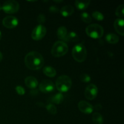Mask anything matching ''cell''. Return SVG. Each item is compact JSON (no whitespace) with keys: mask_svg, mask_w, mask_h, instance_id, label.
<instances>
[{"mask_svg":"<svg viewBox=\"0 0 124 124\" xmlns=\"http://www.w3.org/2000/svg\"><path fill=\"white\" fill-rule=\"evenodd\" d=\"M25 66L32 70L41 69L44 64V60L42 54L37 52H30L25 55L24 58Z\"/></svg>","mask_w":124,"mask_h":124,"instance_id":"6da1fadb","label":"cell"},{"mask_svg":"<svg viewBox=\"0 0 124 124\" xmlns=\"http://www.w3.org/2000/svg\"><path fill=\"white\" fill-rule=\"evenodd\" d=\"M72 81L67 75L60 76L56 81V87L60 92H67L71 88Z\"/></svg>","mask_w":124,"mask_h":124,"instance_id":"7a4b0ae2","label":"cell"},{"mask_svg":"<svg viewBox=\"0 0 124 124\" xmlns=\"http://www.w3.org/2000/svg\"><path fill=\"white\" fill-rule=\"evenodd\" d=\"M72 56L76 61L83 62L87 58V50L82 44H77L72 50Z\"/></svg>","mask_w":124,"mask_h":124,"instance_id":"3957f363","label":"cell"},{"mask_svg":"<svg viewBox=\"0 0 124 124\" xmlns=\"http://www.w3.org/2000/svg\"><path fill=\"white\" fill-rule=\"evenodd\" d=\"M69 50L67 44L65 42L59 41H56L53 44L51 50V53L54 57L59 58L65 55Z\"/></svg>","mask_w":124,"mask_h":124,"instance_id":"277c9868","label":"cell"},{"mask_svg":"<svg viewBox=\"0 0 124 124\" xmlns=\"http://www.w3.org/2000/svg\"><path fill=\"white\" fill-rule=\"evenodd\" d=\"M104 29L98 24H92L86 27L85 32L89 37L93 39L101 38L104 35Z\"/></svg>","mask_w":124,"mask_h":124,"instance_id":"5b68a950","label":"cell"},{"mask_svg":"<svg viewBox=\"0 0 124 124\" xmlns=\"http://www.w3.org/2000/svg\"><path fill=\"white\" fill-rule=\"evenodd\" d=\"M19 5L17 1L14 0H8L6 1L2 6V10L8 14H13L19 10Z\"/></svg>","mask_w":124,"mask_h":124,"instance_id":"8992f818","label":"cell"},{"mask_svg":"<svg viewBox=\"0 0 124 124\" xmlns=\"http://www.w3.org/2000/svg\"><path fill=\"white\" fill-rule=\"evenodd\" d=\"M47 29L43 25H38L33 30L31 33V38L35 41H39L43 38L46 35Z\"/></svg>","mask_w":124,"mask_h":124,"instance_id":"52a82bcc","label":"cell"},{"mask_svg":"<svg viewBox=\"0 0 124 124\" xmlns=\"http://www.w3.org/2000/svg\"><path fill=\"white\" fill-rule=\"evenodd\" d=\"M98 93V87L96 85L91 84L85 88L84 92L85 97L88 100H93L96 98Z\"/></svg>","mask_w":124,"mask_h":124,"instance_id":"ba28073f","label":"cell"},{"mask_svg":"<svg viewBox=\"0 0 124 124\" xmlns=\"http://www.w3.org/2000/svg\"><path fill=\"white\" fill-rule=\"evenodd\" d=\"M2 24L7 29H13L18 24V20L13 16H7L2 20Z\"/></svg>","mask_w":124,"mask_h":124,"instance_id":"9c48e42d","label":"cell"},{"mask_svg":"<svg viewBox=\"0 0 124 124\" xmlns=\"http://www.w3.org/2000/svg\"><path fill=\"white\" fill-rule=\"evenodd\" d=\"M54 85L50 80H43L39 84V90L44 93H48L54 90Z\"/></svg>","mask_w":124,"mask_h":124,"instance_id":"30bf717a","label":"cell"},{"mask_svg":"<svg viewBox=\"0 0 124 124\" xmlns=\"http://www.w3.org/2000/svg\"><path fill=\"white\" fill-rule=\"evenodd\" d=\"M78 108L81 112L87 115L92 113L94 110L93 105L85 101H81L78 103Z\"/></svg>","mask_w":124,"mask_h":124,"instance_id":"8fae6325","label":"cell"},{"mask_svg":"<svg viewBox=\"0 0 124 124\" xmlns=\"http://www.w3.org/2000/svg\"><path fill=\"white\" fill-rule=\"evenodd\" d=\"M124 21L122 18H117L114 22V27L118 34L121 36L124 35Z\"/></svg>","mask_w":124,"mask_h":124,"instance_id":"7c38bea8","label":"cell"},{"mask_svg":"<svg viewBox=\"0 0 124 124\" xmlns=\"http://www.w3.org/2000/svg\"><path fill=\"white\" fill-rule=\"evenodd\" d=\"M57 36L59 39L61 40V41L67 42L68 32L66 27H65L64 26H61L58 28V30H57Z\"/></svg>","mask_w":124,"mask_h":124,"instance_id":"4fadbf2b","label":"cell"},{"mask_svg":"<svg viewBox=\"0 0 124 124\" xmlns=\"http://www.w3.org/2000/svg\"><path fill=\"white\" fill-rule=\"evenodd\" d=\"M25 85L29 88L34 89L37 87L38 82L37 79L33 76H28L25 79Z\"/></svg>","mask_w":124,"mask_h":124,"instance_id":"5bb4252c","label":"cell"},{"mask_svg":"<svg viewBox=\"0 0 124 124\" xmlns=\"http://www.w3.org/2000/svg\"><path fill=\"white\" fill-rule=\"evenodd\" d=\"M61 13L62 15L64 17H68L71 16L74 12V8L73 6L70 5H67L64 6L61 8L60 10Z\"/></svg>","mask_w":124,"mask_h":124,"instance_id":"9a60e30c","label":"cell"},{"mask_svg":"<svg viewBox=\"0 0 124 124\" xmlns=\"http://www.w3.org/2000/svg\"><path fill=\"white\" fill-rule=\"evenodd\" d=\"M75 4L78 9L79 10H84L89 6L90 4V1H88V0H85V1H79V0H77L75 2Z\"/></svg>","mask_w":124,"mask_h":124,"instance_id":"2e32d148","label":"cell"},{"mask_svg":"<svg viewBox=\"0 0 124 124\" xmlns=\"http://www.w3.org/2000/svg\"><path fill=\"white\" fill-rule=\"evenodd\" d=\"M43 73L45 75L50 78H53L56 75V71L55 69L50 66L45 67L43 69Z\"/></svg>","mask_w":124,"mask_h":124,"instance_id":"e0dca14e","label":"cell"},{"mask_svg":"<svg viewBox=\"0 0 124 124\" xmlns=\"http://www.w3.org/2000/svg\"><path fill=\"white\" fill-rule=\"evenodd\" d=\"M106 40L108 43L111 44H116L119 41V39L117 35L116 34L110 33H108L106 36Z\"/></svg>","mask_w":124,"mask_h":124,"instance_id":"ac0fdd59","label":"cell"},{"mask_svg":"<svg viewBox=\"0 0 124 124\" xmlns=\"http://www.w3.org/2000/svg\"><path fill=\"white\" fill-rule=\"evenodd\" d=\"M92 121L94 124H103L104 119L101 113L98 112H95L93 114L92 116Z\"/></svg>","mask_w":124,"mask_h":124,"instance_id":"d6986e66","label":"cell"},{"mask_svg":"<svg viewBox=\"0 0 124 124\" xmlns=\"http://www.w3.org/2000/svg\"><path fill=\"white\" fill-rule=\"evenodd\" d=\"M63 99H64V96H63V94H61V93H59L56 94L55 95L53 96L52 97H51L50 100V101L52 103H54V104H60L63 101Z\"/></svg>","mask_w":124,"mask_h":124,"instance_id":"ffe728a7","label":"cell"},{"mask_svg":"<svg viewBox=\"0 0 124 124\" xmlns=\"http://www.w3.org/2000/svg\"><path fill=\"white\" fill-rule=\"evenodd\" d=\"M68 41H71V42H77L79 41V36L77 33L74 31H71V32L68 33L67 36Z\"/></svg>","mask_w":124,"mask_h":124,"instance_id":"44dd1931","label":"cell"},{"mask_svg":"<svg viewBox=\"0 0 124 124\" xmlns=\"http://www.w3.org/2000/svg\"><path fill=\"white\" fill-rule=\"evenodd\" d=\"M81 18L82 21H84L85 23H87V24H89V23H90L92 22V17L87 12H84V13H82L81 15Z\"/></svg>","mask_w":124,"mask_h":124,"instance_id":"7402d4cb","label":"cell"},{"mask_svg":"<svg viewBox=\"0 0 124 124\" xmlns=\"http://www.w3.org/2000/svg\"><path fill=\"white\" fill-rule=\"evenodd\" d=\"M124 5L121 4L117 7L116 10V15L119 18H123L124 16Z\"/></svg>","mask_w":124,"mask_h":124,"instance_id":"603a6c76","label":"cell"},{"mask_svg":"<svg viewBox=\"0 0 124 124\" xmlns=\"http://www.w3.org/2000/svg\"><path fill=\"white\" fill-rule=\"evenodd\" d=\"M46 109L48 111V113H50L52 115H54L57 113V108L53 104H48L46 106Z\"/></svg>","mask_w":124,"mask_h":124,"instance_id":"cb8c5ba5","label":"cell"},{"mask_svg":"<svg viewBox=\"0 0 124 124\" xmlns=\"http://www.w3.org/2000/svg\"><path fill=\"white\" fill-rule=\"evenodd\" d=\"M92 16H93V17L94 19H96L98 21H102L104 19V16L102 13L99 12H98V11L93 12V13H92Z\"/></svg>","mask_w":124,"mask_h":124,"instance_id":"d4e9b609","label":"cell"},{"mask_svg":"<svg viewBox=\"0 0 124 124\" xmlns=\"http://www.w3.org/2000/svg\"><path fill=\"white\" fill-rule=\"evenodd\" d=\"M80 79L82 82H85V83H87L91 81V78L88 74L87 73H82L80 76Z\"/></svg>","mask_w":124,"mask_h":124,"instance_id":"484cf974","label":"cell"},{"mask_svg":"<svg viewBox=\"0 0 124 124\" xmlns=\"http://www.w3.org/2000/svg\"><path fill=\"white\" fill-rule=\"evenodd\" d=\"M37 21L39 24V25H42L46 22V17L44 15V14L39 15L37 18Z\"/></svg>","mask_w":124,"mask_h":124,"instance_id":"4316f807","label":"cell"},{"mask_svg":"<svg viewBox=\"0 0 124 124\" xmlns=\"http://www.w3.org/2000/svg\"><path fill=\"white\" fill-rule=\"evenodd\" d=\"M15 90L16 93H18V94H19V95H24V94H25V89H24L23 87H21V86H16L15 88Z\"/></svg>","mask_w":124,"mask_h":124,"instance_id":"83f0119b","label":"cell"},{"mask_svg":"<svg viewBox=\"0 0 124 124\" xmlns=\"http://www.w3.org/2000/svg\"><path fill=\"white\" fill-rule=\"evenodd\" d=\"M50 12L52 13H56L58 12V8L55 6H52L50 7Z\"/></svg>","mask_w":124,"mask_h":124,"instance_id":"f1b7e54d","label":"cell"},{"mask_svg":"<svg viewBox=\"0 0 124 124\" xmlns=\"http://www.w3.org/2000/svg\"><path fill=\"white\" fill-rule=\"evenodd\" d=\"M2 53L0 52V62L2 61Z\"/></svg>","mask_w":124,"mask_h":124,"instance_id":"f546056e","label":"cell"},{"mask_svg":"<svg viewBox=\"0 0 124 124\" xmlns=\"http://www.w3.org/2000/svg\"><path fill=\"white\" fill-rule=\"evenodd\" d=\"M1 38H2V34H1V31H0V40L1 39Z\"/></svg>","mask_w":124,"mask_h":124,"instance_id":"4dcf8cb0","label":"cell"},{"mask_svg":"<svg viewBox=\"0 0 124 124\" xmlns=\"http://www.w3.org/2000/svg\"><path fill=\"white\" fill-rule=\"evenodd\" d=\"M1 10H2V6H1V5H0V11H1Z\"/></svg>","mask_w":124,"mask_h":124,"instance_id":"1f68e13d","label":"cell"}]
</instances>
